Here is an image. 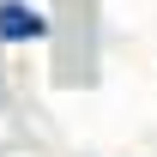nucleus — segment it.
<instances>
[{
	"mask_svg": "<svg viewBox=\"0 0 157 157\" xmlns=\"http://www.w3.org/2000/svg\"><path fill=\"white\" fill-rule=\"evenodd\" d=\"M48 24H42V12H30V6H18V0H0V36L6 42H24V36H42Z\"/></svg>",
	"mask_w": 157,
	"mask_h": 157,
	"instance_id": "1",
	"label": "nucleus"
}]
</instances>
